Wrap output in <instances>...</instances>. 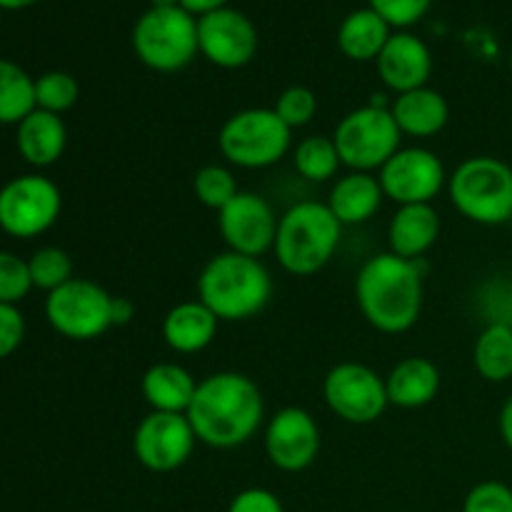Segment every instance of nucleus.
Wrapping results in <instances>:
<instances>
[{
  "instance_id": "nucleus-40",
  "label": "nucleus",
  "mask_w": 512,
  "mask_h": 512,
  "mask_svg": "<svg viewBox=\"0 0 512 512\" xmlns=\"http://www.w3.org/2000/svg\"><path fill=\"white\" fill-rule=\"evenodd\" d=\"M135 315L133 300L113 298V325H128Z\"/></svg>"
},
{
  "instance_id": "nucleus-15",
  "label": "nucleus",
  "mask_w": 512,
  "mask_h": 512,
  "mask_svg": "<svg viewBox=\"0 0 512 512\" xmlns=\"http://www.w3.org/2000/svg\"><path fill=\"white\" fill-rule=\"evenodd\" d=\"M198 50L218 68H243L258 53V30L240 10L220 8L198 18Z\"/></svg>"
},
{
  "instance_id": "nucleus-16",
  "label": "nucleus",
  "mask_w": 512,
  "mask_h": 512,
  "mask_svg": "<svg viewBox=\"0 0 512 512\" xmlns=\"http://www.w3.org/2000/svg\"><path fill=\"white\" fill-rule=\"evenodd\" d=\"M320 428L303 408H283L265 425V455L283 473H303L318 460Z\"/></svg>"
},
{
  "instance_id": "nucleus-18",
  "label": "nucleus",
  "mask_w": 512,
  "mask_h": 512,
  "mask_svg": "<svg viewBox=\"0 0 512 512\" xmlns=\"http://www.w3.org/2000/svg\"><path fill=\"white\" fill-rule=\"evenodd\" d=\"M220 320L200 300L173 305L163 318V340L173 353H203L218 335Z\"/></svg>"
},
{
  "instance_id": "nucleus-33",
  "label": "nucleus",
  "mask_w": 512,
  "mask_h": 512,
  "mask_svg": "<svg viewBox=\"0 0 512 512\" xmlns=\"http://www.w3.org/2000/svg\"><path fill=\"white\" fill-rule=\"evenodd\" d=\"M30 288H33V280H30L28 260L0 250V303H20L30 293Z\"/></svg>"
},
{
  "instance_id": "nucleus-44",
  "label": "nucleus",
  "mask_w": 512,
  "mask_h": 512,
  "mask_svg": "<svg viewBox=\"0 0 512 512\" xmlns=\"http://www.w3.org/2000/svg\"><path fill=\"white\" fill-rule=\"evenodd\" d=\"M510 225H512V220H510Z\"/></svg>"
},
{
  "instance_id": "nucleus-43",
  "label": "nucleus",
  "mask_w": 512,
  "mask_h": 512,
  "mask_svg": "<svg viewBox=\"0 0 512 512\" xmlns=\"http://www.w3.org/2000/svg\"><path fill=\"white\" fill-rule=\"evenodd\" d=\"M510 73H512V53H510Z\"/></svg>"
},
{
  "instance_id": "nucleus-1",
  "label": "nucleus",
  "mask_w": 512,
  "mask_h": 512,
  "mask_svg": "<svg viewBox=\"0 0 512 512\" xmlns=\"http://www.w3.org/2000/svg\"><path fill=\"white\" fill-rule=\"evenodd\" d=\"M188 420L198 443L230 450L255 438L265 418L263 393L243 373H213L198 383Z\"/></svg>"
},
{
  "instance_id": "nucleus-3",
  "label": "nucleus",
  "mask_w": 512,
  "mask_h": 512,
  "mask_svg": "<svg viewBox=\"0 0 512 512\" xmlns=\"http://www.w3.org/2000/svg\"><path fill=\"white\" fill-rule=\"evenodd\" d=\"M273 298V278L258 258L225 253L213 255L198 278V300L220 323H240L265 310Z\"/></svg>"
},
{
  "instance_id": "nucleus-38",
  "label": "nucleus",
  "mask_w": 512,
  "mask_h": 512,
  "mask_svg": "<svg viewBox=\"0 0 512 512\" xmlns=\"http://www.w3.org/2000/svg\"><path fill=\"white\" fill-rule=\"evenodd\" d=\"M180 8L188 10L195 18H203V15L215 13L220 8H228V0H178Z\"/></svg>"
},
{
  "instance_id": "nucleus-26",
  "label": "nucleus",
  "mask_w": 512,
  "mask_h": 512,
  "mask_svg": "<svg viewBox=\"0 0 512 512\" xmlns=\"http://www.w3.org/2000/svg\"><path fill=\"white\" fill-rule=\"evenodd\" d=\"M473 363L480 378L488 383H505L512 378V325L490 323L475 340Z\"/></svg>"
},
{
  "instance_id": "nucleus-41",
  "label": "nucleus",
  "mask_w": 512,
  "mask_h": 512,
  "mask_svg": "<svg viewBox=\"0 0 512 512\" xmlns=\"http://www.w3.org/2000/svg\"><path fill=\"white\" fill-rule=\"evenodd\" d=\"M38 0H0V10H23Z\"/></svg>"
},
{
  "instance_id": "nucleus-14",
  "label": "nucleus",
  "mask_w": 512,
  "mask_h": 512,
  "mask_svg": "<svg viewBox=\"0 0 512 512\" xmlns=\"http://www.w3.org/2000/svg\"><path fill=\"white\" fill-rule=\"evenodd\" d=\"M278 215L273 205L258 193L240 190L218 213V230L228 250L248 258H260L273 250L278 235Z\"/></svg>"
},
{
  "instance_id": "nucleus-32",
  "label": "nucleus",
  "mask_w": 512,
  "mask_h": 512,
  "mask_svg": "<svg viewBox=\"0 0 512 512\" xmlns=\"http://www.w3.org/2000/svg\"><path fill=\"white\" fill-rule=\"evenodd\" d=\"M273 110L290 130L305 128V125L313 123L315 113H318V98L305 85H290L278 95Z\"/></svg>"
},
{
  "instance_id": "nucleus-5",
  "label": "nucleus",
  "mask_w": 512,
  "mask_h": 512,
  "mask_svg": "<svg viewBox=\"0 0 512 512\" xmlns=\"http://www.w3.org/2000/svg\"><path fill=\"white\" fill-rule=\"evenodd\" d=\"M448 195L463 218L478 225H505L512 220V168L493 155L463 160L448 175Z\"/></svg>"
},
{
  "instance_id": "nucleus-24",
  "label": "nucleus",
  "mask_w": 512,
  "mask_h": 512,
  "mask_svg": "<svg viewBox=\"0 0 512 512\" xmlns=\"http://www.w3.org/2000/svg\"><path fill=\"white\" fill-rule=\"evenodd\" d=\"M68 143V130L60 115L35 108L28 118L18 123V150L25 163L35 168H48L58 163Z\"/></svg>"
},
{
  "instance_id": "nucleus-10",
  "label": "nucleus",
  "mask_w": 512,
  "mask_h": 512,
  "mask_svg": "<svg viewBox=\"0 0 512 512\" xmlns=\"http://www.w3.org/2000/svg\"><path fill=\"white\" fill-rule=\"evenodd\" d=\"M63 198L53 180L43 175H18L0 190V228L13 238H35L53 228Z\"/></svg>"
},
{
  "instance_id": "nucleus-35",
  "label": "nucleus",
  "mask_w": 512,
  "mask_h": 512,
  "mask_svg": "<svg viewBox=\"0 0 512 512\" xmlns=\"http://www.w3.org/2000/svg\"><path fill=\"white\" fill-rule=\"evenodd\" d=\"M430 5L433 0H368V8H373L390 28H410L423 20Z\"/></svg>"
},
{
  "instance_id": "nucleus-22",
  "label": "nucleus",
  "mask_w": 512,
  "mask_h": 512,
  "mask_svg": "<svg viewBox=\"0 0 512 512\" xmlns=\"http://www.w3.org/2000/svg\"><path fill=\"white\" fill-rule=\"evenodd\" d=\"M143 398L155 413H188L198 380L178 363H155L140 380Z\"/></svg>"
},
{
  "instance_id": "nucleus-2",
  "label": "nucleus",
  "mask_w": 512,
  "mask_h": 512,
  "mask_svg": "<svg viewBox=\"0 0 512 512\" xmlns=\"http://www.w3.org/2000/svg\"><path fill=\"white\" fill-rule=\"evenodd\" d=\"M355 300L378 333H408L423 313V273L418 260L380 253L365 260L355 278Z\"/></svg>"
},
{
  "instance_id": "nucleus-4",
  "label": "nucleus",
  "mask_w": 512,
  "mask_h": 512,
  "mask_svg": "<svg viewBox=\"0 0 512 512\" xmlns=\"http://www.w3.org/2000/svg\"><path fill=\"white\" fill-rule=\"evenodd\" d=\"M343 238V225L330 213L328 203L303 200L285 210L278 220L275 258L290 275H315L333 260Z\"/></svg>"
},
{
  "instance_id": "nucleus-28",
  "label": "nucleus",
  "mask_w": 512,
  "mask_h": 512,
  "mask_svg": "<svg viewBox=\"0 0 512 512\" xmlns=\"http://www.w3.org/2000/svg\"><path fill=\"white\" fill-rule=\"evenodd\" d=\"M295 170L310 183H328L335 178L338 168L343 165L340 160L335 140L328 135H310L295 148L293 153Z\"/></svg>"
},
{
  "instance_id": "nucleus-7",
  "label": "nucleus",
  "mask_w": 512,
  "mask_h": 512,
  "mask_svg": "<svg viewBox=\"0 0 512 512\" xmlns=\"http://www.w3.org/2000/svg\"><path fill=\"white\" fill-rule=\"evenodd\" d=\"M293 130L273 108H245L230 115L218 133V145L230 165L263 170L280 163L290 150Z\"/></svg>"
},
{
  "instance_id": "nucleus-37",
  "label": "nucleus",
  "mask_w": 512,
  "mask_h": 512,
  "mask_svg": "<svg viewBox=\"0 0 512 512\" xmlns=\"http://www.w3.org/2000/svg\"><path fill=\"white\" fill-rule=\"evenodd\" d=\"M228 512H285L275 493L265 488H245L230 500Z\"/></svg>"
},
{
  "instance_id": "nucleus-27",
  "label": "nucleus",
  "mask_w": 512,
  "mask_h": 512,
  "mask_svg": "<svg viewBox=\"0 0 512 512\" xmlns=\"http://www.w3.org/2000/svg\"><path fill=\"white\" fill-rule=\"evenodd\" d=\"M35 110V80L20 65L0 60V123H15Z\"/></svg>"
},
{
  "instance_id": "nucleus-34",
  "label": "nucleus",
  "mask_w": 512,
  "mask_h": 512,
  "mask_svg": "<svg viewBox=\"0 0 512 512\" xmlns=\"http://www.w3.org/2000/svg\"><path fill=\"white\" fill-rule=\"evenodd\" d=\"M463 512H512V488L500 480L478 483L465 495Z\"/></svg>"
},
{
  "instance_id": "nucleus-29",
  "label": "nucleus",
  "mask_w": 512,
  "mask_h": 512,
  "mask_svg": "<svg viewBox=\"0 0 512 512\" xmlns=\"http://www.w3.org/2000/svg\"><path fill=\"white\" fill-rule=\"evenodd\" d=\"M193 193L205 208L223 210L240 193L238 180L223 165H203L193 178Z\"/></svg>"
},
{
  "instance_id": "nucleus-11",
  "label": "nucleus",
  "mask_w": 512,
  "mask_h": 512,
  "mask_svg": "<svg viewBox=\"0 0 512 512\" xmlns=\"http://www.w3.org/2000/svg\"><path fill=\"white\" fill-rule=\"evenodd\" d=\"M328 408L350 425H370L388 410L385 380L370 365L338 363L323 383Z\"/></svg>"
},
{
  "instance_id": "nucleus-13",
  "label": "nucleus",
  "mask_w": 512,
  "mask_h": 512,
  "mask_svg": "<svg viewBox=\"0 0 512 512\" xmlns=\"http://www.w3.org/2000/svg\"><path fill=\"white\" fill-rule=\"evenodd\" d=\"M195 430L183 413H150L133 433V453L150 473H173L193 455Z\"/></svg>"
},
{
  "instance_id": "nucleus-42",
  "label": "nucleus",
  "mask_w": 512,
  "mask_h": 512,
  "mask_svg": "<svg viewBox=\"0 0 512 512\" xmlns=\"http://www.w3.org/2000/svg\"><path fill=\"white\" fill-rule=\"evenodd\" d=\"M173 5H180L178 0H150V8H173Z\"/></svg>"
},
{
  "instance_id": "nucleus-17",
  "label": "nucleus",
  "mask_w": 512,
  "mask_h": 512,
  "mask_svg": "<svg viewBox=\"0 0 512 512\" xmlns=\"http://www.w3.org/2000/svg\"><path fill=\"white\" fill-rule=\"evenodd\" d=\"M378 75L390 90L395 93H410V90L425 88L433 73V55L430 48L413 33H398L390 35L385 43L383 53L378 55Z\"/></svg>"
},
{
  "instance_id": "nucleus-8",
  "label": "nucleus",
  "mask_w": 512,
  "mask_h": 512,
  "mask_svg": "<svg viewBox=\"0 0 512 512\" xmlns=\"http://www.w3.org/2000/svg\"><path fill=\"white\" fill-rule=\"evenodd\" d=\"M340 160L355 173L380 170L400 150V133L390 108L363 105L345 115L333 133Z\"/></svg>"
},
{
  "instance_id": "nucleus-6",
  "label": "nucleus",
  "mask_w": 512,
  "mask_h": 512,
  "mask_svg": "<svg viewBox=\"0 0 512 512\" xmlns=\"http://www.w3.org/2000/svg\"><path fill=\"white\" fill-rule=\"evenodd\" d=\"M133 50L143 65L158 73H175L193 63L198 50V18L173 8H148L133 28Z\"/></svg>"
},
{
  "instance_id": "nucleus-20",
  "label": "nucleus",
  "mask_w": 512,
  "mask_h": 512,
  "mask_svg": "<svg viewBox=\"0 0 512 512\" xmlns=\"http://www.w3.org/2000/svg\"><path fill=\"white\" fill-rule=\"evenodd\" d=\"M390 405L403 410H418L433 403L440 393V370L430 358H405L385 378Z\"/></svg>"
},
{
  "instance_id": "nucleus-21",
  "label": "nucleus",
  "mask_w": 512,
  "mask_h": 512,
  "mask_svg": "<svg viewBox=\"0 0 512 512\" xmlns=\"http://www.w3.org/2000/svg\"><path fill=\"white\" fill-rule=\"evenodd\" d=\"M400 133L410 138H433L448 125L450 108L443 93L433 88H418L410 93H400L390 105Z\"/></svg>"
},
{
  "instance_id": "nucleus-30",
  "label": "nucleus",
  "mask_w": 512,
  "mask_h": 512,
  "mask_svg": "<svg viewBox=\"0 0 512 512\" xmlns=\"http://www.w3.org/2000/svg\"><path fill=\"white\" fill-rule=\"evenodd\" d=\"M80 85L78 80L63 70H50L35 80V108L48 113H65L78 103Z\"/></svg>"
},
{
  "instance_id": "nucleus-9",
  "label": "nucleus",
  "mask_w": 512,
  "mask_h": 512,
  "mask_svg": "<svg viewBox=\"0 0 512 512\" xmlns=\"http://www.w3.org/2000/svg\"><path fill=\"white\" fill-rule=\"evenodd\" d=\"M45 318L68 340H95L113 328V295L98 283L73 278L48 293Z\"/></svg>"
},
{
  "instance_id": "nucleus-25",
  "label": "nucleus",
  "mask_w": 512,
  "mask_h": 512,
  "mask_svg": "<svg viewBox=\"0 0 512 512\" xmlns=\"http://www.w3.org/2000/svg\"><path fill=\"white\" fill-rule=\"evenodd\" d=\"M390 30L393 28L373 8L353 10L338 28L340 53L350 60H358V63L378 60L385 43L393 35Z\"/></svg>"
},
{
  "instance_id": "nucleus-31",
  "label": "nucleus",
  "mask_w": 512,
  "mask_h": 512,
  "mask_svg": "<svg viewBox=\"0 0 512 512\" xmlns=\"http://www.w3.org/2000/svg\"><path fill=\"white\" fill-rule=\"evenodd\" d=\"M28 270L30 280H33V288L48 290V293H53L60 285L73 280V260L60 248L35 250L33 258L28 260Z\"/></svg>"
},
{
  "instance_id": "nucleus-12",
  "label": "nucleus",
  "mask_w": 512,
  "mask_h": 512,
  "mask_svg": "<svg viewBox=\"0 0 512 512\" xmlns=\"http://www.w3.org/2000/svg\"><path fill=\"white\" fill-rule=\"evenodd\" d=\"M385 198L398 205H433L448 188L445 165L428 148H400L378 173Z\"/></svg>"
},
{
  "instance_id": "nucleus-19",
  "label": "nucleus",
  "mask_w": 512,
  "mask_h": 512,
  "mask_svg": "<svg viewBox=\"0 0 512 512\" xmlns=\"http://www.w3.org/2000/svg\"><path fill=\"white\" fill-rule=\"evenodd\" d=\"M440 238V215L433 205H398L388 225L390 253L420 260Z\"/></svg>"
},
{
  "instance_id": "nucleus-39",
  "label": "nucleus",
  "mask_w": 512,
  "mask_h": 512,
  "mask_svg": "<svg viewBox=\"0 0 512 512\" xmlns=\"http://www.w3.org/2000/svg\"><path fill=\"white\" fill-rule=\"evenodd\" d=\"M498 430H500V438H503L505 448H508L512 453V395L508 400H505L503 408H500Z\"/></svg>"
},
{
  "instance_id": "nucleus-36",
  "label": "nucleus",
  "mask_w": 512,
  "mask_h": 512,
  "mask_svg": "<svg viewBox=\"0 0 512 512\" xmlns=\"http://www.w3.org/2000/svg\"><path fill=\"white\" fill-rule=\"evenodd\" d=\"M25 338V320L15 305L0 303V360L13 355Z\"/></svg>"
},
{
  "instance_id": "nucleus-23",
  "label": "nucleus",
  "mask_w": 512,
  "mask_h": 512,
  "mask_svg": "<svg viewBox=\"0 0 512 512\" xmlns=\"http://www.w3.org/2000/svg\"><path fill=\"white\" fill-rule=\"evenodd\" d=\"M385 193L373 173H348L330 188L328 208L340 225L368 223L383 205Z\"/></svg>"
}]
</instances>
